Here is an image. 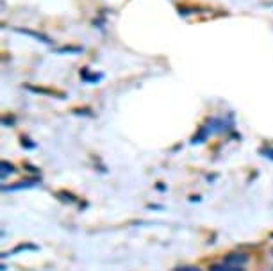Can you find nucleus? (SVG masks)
<instances>
[{
  "label": "nucleus",
  "instance_id": "obj_1",
  "mask_svg": "<svg viewBox=\"0 0 273 271\" xmlns=\"http://www.w3.org/2000/svg\"><path fill=\"white\" fill-rule=\"evenodd\" d=\"M248 262V255L245 253V252H231L227 257H225V264H229V266L232 268H243L245 264Z\"/></svg>",
  "mask_w": 273,
  "mask_h": 271
},
{
  "label": "nucleus",
  "instance_id": "obj_2",
  "mask_svg": "<svg viewBox=\"0 0 273 271\" xmlns=\"http://www.w3.org/2000/svg\"><path fill=\"white\" fill-rule=\"evenodd\" d=\"M15 32H20V34H27V36H31V38H34V39H38V41H42V43H45V45H50V39L45 36V34H42V32H36V31H31V29H13Z\"/></svg>",
  "mask_w": 273,
  "mask_h": 271
},
{
  "label": "nucleus",
  "instance_id": "obj_3",
  "mask_svg": "<svg viewBox=\"0 0 273 271\" xmlns=\"http://www.w3.org/2000/svg\"><path fill=\"white\" fill-rule=\"evenodd\" d=\"M23 88L31 89V91H36V93H43V95H50V97H57V98H63L61 93H57L54 89H46V88H36V86H31V84H25Z\"/></svg>",
  "mask_w": 273,
  "mask_h": 271
},
{
  "label": "nucleus",
  "instance_id": "obj_4",
  "mask_svg": "<svg viewBox=\"0 0 273 271\" xmlns=\"http://www.w3.org/2000/svg\"><path fill=\"white\" fill-rule=\"evenodd\" d=\"M36 182H32V180H25V182H18V184H13V186H4L2 191H15V189H23V188H32Z\"/></svg>",
  "mask_w": 273,
  "mask_h": 271
},
{
  "label": "nucleus",
  "instance_id": "obj_5",
  "mask_svg": "<svg viewBox=\"0 0 273 271\" xmlns=\"http://www.w3.org/2000/svg\"><path fill=\"white\" fill-rule=\"evenodd\" d=\"M211 271H243V268H232L229 264H214Z\"/></svg>",
  "mask_w": 273,
  "mask_h": 271
},
{
  "label": "nucleus",
  "instance_id": "obj_6",
  "mask_svg": "<svg viewBox=\"0 0 273 271\" xmlns=\"http://www.w3.org/2000/svg\"><path fill=\"white\" fill-rule=\"evenodd\" d=\"M0 168H2V178H5V177H7V175H9V173L15 172V168L11 166L9 162H5V161L2 162V164H0Z\"/></svg>",
  "mask_w": 273,
  "mask_h": 271
},
{
  "label": "nucleus",
  "instance_id": "obj_7",
  "mask_svg": "<svg viewBox=\"0 0 273 271\" xmlns=\"http://www.w3.org/2000/svg\"><path fill=\"white\" fill-rule=\"evenodd\" d=\"M84 48L83 47H66V48H63V50H59V52H75V54H79V52H83Z\"/></svg>",
  "mask_w": 273,
  "mask_h": 271
},
{
  "label": "nucleus",
  "instance_id": "obj_8",
  "mask_svg": "<svg viewBox=\"0 0 273 271\" xmlns=\"http://www.w3.org/2000/svg\"><path fill=\"white\" fill-rule=\"evenodd\" d=\"M175 271H200L198 268H193V266H184V268H177Z\"/></svg>",
  "mask_w": 273,
  "mask_h": 271
},
{
  "label": "nucleus",
  "instance_id": "obj_9",
  "mask_svg": "<svg viewBox=\"0 0 273 271\" xmlns=\"http://www.w3.org/2000/svg\"><path fill=\"white\" fill-rule=\"evenodd\" d=\"M263 155H266L268 159H273V148H268V150H263Z\"/></svg>",
  "mask_w": 273,
  "mask_h": 271
}]
</instances>
